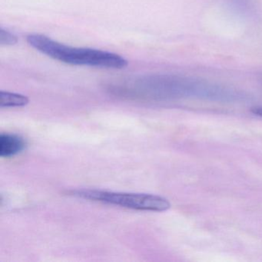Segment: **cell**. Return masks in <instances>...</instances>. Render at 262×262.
<instances>
[{
	"label": "cell",
	"mask_w": 262,
	"mask_h": 262,
	"mask_svg": "<svg viewBox=\"0 0 262 262\" xmlns=\"http://www.w3.org/2000/svg\"><path fill=\"white\" fill-rule=\"evenodd\" d=\"M27 42L30 47L49 57L71 65L115 70H122L128 65L125 58L116 53L95 49L70 47L44 35H29Z\"/></svg>",
	"instance_id": "obj_1"
},
{
	"label": "cell",
	"mask_w": 262,
	"mask_h": 262,
	"mask_svg": "<svg viewBox=\"0 0 262 262\" xmlns=\"http://www.w3.org/2000/svg\"><path fill=\"white\" fill-rule=\"evenodd\" d=\"M260 114H261V116H262V110H261V111H260Z\"/></svg>",
	"instance_id": "obj_6"
},
{
	"label": "cell",
	"mask_w": 262,
	"mask_h": 262,
	"mask_svg": "<svg viewBox=\"0 0 262 262\" xmlns=\"http://www.w3.org/2000/svg\"><path fill=\"white\" fill-rule=\"evenodd\" d=\"M18 39L14 34L4 30L0 29V44L3 46H13L17 43Z\"/></svg>",
	"instance_id": "obj_5"
},
{
	"label": "cell",
	"mask_w": 262,
	"mask_h": 262,
	"mask_svg": "<svg viewBox=\"0 0 262 262\" xmlns=\"http://www.w3.org/2000/svg\"><path fill=\"white\" fill-rule=\"evenodd\" d=\"M70 195L139 211H165L171 204L165 198L142 193L115 192L96 189L73 190Z\"/></svg>",
	"instance_id": "obj_2"
},
{
	"label": "cell",
	"mask_w": 262,
	"mask_h": 262,
	"mask_svg": "<svg viewBox=\"0 0 262 262\" xmlns=\"http://www.w3.org/2000/svg\"><path fill=\"white\" fill-rule=\"evenodd\" d=\"M30 102L27 96L18 93L10 92H0V107L10 108V107L26 106Z\"/></svg>",
	"instance_id": "obj_4"
},
{
	"label": "cell",
	"mask_w": 262,
	"mask_h": 262,
	"mask_svg": "<svg viewBox=\"0 0 262 262\" xmlns=\"http://www.w3.org/2000/svg\"><path fill=\"white\" fill-rule=\"evenodd\" d=\"M27 146L24 138L18 135L1 134L0 136V156L10 158L19 154Z\"/></svg>",
	"instance_id": "obj_3"
}]
</instances>
